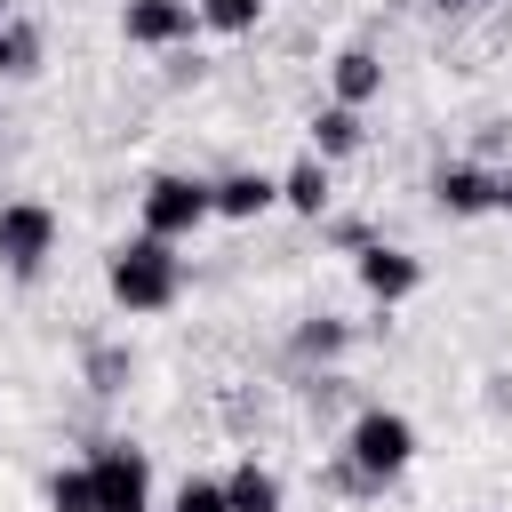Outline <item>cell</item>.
<instances>
[{
  "label": "cell",
  "mask_w": 512,
  "mask_h": 512,
  "mask_svg": "<svg viewBox=\"0 0 512 512\" xmlns=\"http://www.w3.org/2000/svg\"><path fill=\"white\" fill-rule=\"evenodd\" d=\"M48 512H96V472L88 464H56L48 472Z\"/></svg>",
  "instance_id": "cell-14"
},
{
  "label": "cell",
  "mask_w": 512,
  "mask_h": 512,
  "mask_svg": "<svg viewBox=\"0 0 512 512\" xmlns=\"http://www.w3.org/2000/svg\"><path fill=\"white\" fill-rule=\"evenodd\" d=\"M272 208H280V176H264V168L216 176V216H224V224H256V216H272Z\"/></svg>",
  "instance_id": "cell-10"
},
{
  "label": "cell",
  "mask_w": 512,
  "mask_h": 512,
  "mask_svg": "<svg viewBox=\"0 0 512 512\" xmlns=\"http://www.w3.org/2000/svg\"><path fill=\"white\" fill-rule=\"evenodd\" d=\"M120 376H128V352H112V344L88 352V384H96V392H120Z\"/></svg>",
  "instance_id": "cell-18"
},
{
  "label": "cell",
  "mask_w": 512,
  "mask_h": 512,
  "mask_svg": "<svg viewBox=\"0 0 512 512\" xmlns=\"http://www.w3.org/2000/svg\"><path fill=\"white\" fill-rule=\"evenodd\" d=\"M168 512H232V496H224V480H208V472H192L176 496H168Z\"/></svg>",
  "instance_id": "cell-17"
},
{
  "label": "cell",
  "mask_w": 512,
  "mask_h": 512,
  "mask_svg": "<svg viewBox=\"0 0 512 512\" xmlns=\"http://www.w3.org/2000/svg\"><path fill=\"white\" fill-rule=\"evenodd\" d=\"M376 96H384V56H376V48H336V56H328V104L368 112Z\"/></svg>",
  "instance_id": "cell-9"
},
{
  "label": "cell",
  "mask_w": 512,
  "mask_h": 512,
  "mask_svg": "<svg viewBox=\"0 0 512 512\" xmlns=\"http://www.w3.org/2000/svg\"><path fill=\"white\" fill-rule=\"evenodd\" d=\"M440 8H456V16H480V8H496V0H440Z\"/></svg>",
  "instance_id": "cell-22"
},
{
  "label": "cell",
  "mask_w": 512,
  "mask_h": 512,
  "mask_svg": "<svg viewBox=\"0 0 512 512\" xmlns=\"http://www.w3.org/2000/svg\"><path fill=\"white\" fill-rule=\"evenodd\" d=\"M0 24H8V0H0Z\"/></svg>",
  "instance_id": "cell-23"
},
{
  "label": "cell",
  "mask_w": 512,
  "mask_h": 512,
  "mask_svg": "<svg viewBox=\"0 0 512 512\" xmlns=\"http://www.w3.org/2000/svg\"><path fill=\"white\" fill-rule=\"evenodd\" d=\"M104 296L128 312V320H152L184 296V256L176 240H152V232H128L112 256H104Z\"/></svg>",
  "instance_id": "cell-1"
},
{
  "label": "cell",
  "mask_w": 512,
  "mask_h": 512,
  "mask_svg": "<svg viewBox=\"0 0 512 512\" xmlns=\"http://www.w3.org/2000/svg\"><path fill=\"white\" fill-rule=\"evenodd\" d=\"M56 256V208L48 200H8L0 208V272L8 280H40Z\"/></svg>",
  "instance_id": "cell-4"
},
{
  "label": "cell",
  "mask_w": 512,
  "mask_h": 512,
  "mask_svg": "<svg viewBox=\"0 0 512 512\" xmlns=\"http://www.w3.org/2000/svg\"><path fill=\"white\" fill-rule=\"evenodd\" d=\"M192 32H200V0H120L128 48H184Z\"/></svg>",
  "instance_id": "cell-7"
},
{
  "label": "cell",
  "mask_w": 512,
  "mask_h": 512,
  "mask_svg": "<svg viewBox=\"0 0 512 512\" xmlns=\"http://www.w3.org/2000/svg\"><path fill=\"white\" fill-rule=\"evenodd\" d=\"M352 280H360V296L368 304H408L416 288H424V256H408V248H392V240H368L360 256H352Z\"/></svg>",
  "instance_id": "cell-6"
},
{
  "label": "cell",
  "mask_w": 512,
  "mask_h": 512,
  "mask_svg": "<svg viewBox=\"0 0 512 512\" xmlns=\"http://www.w3.org/2000/svg\"><path fill=\"white\" fill-rule=\"evenodd\" d=\"M432 200H440V216H488V208H496V168H480V160H440V168H432Z\"/></svg>",
  "instance_id": "cell-8"
},
{
  "label": "cell",
  "mask_w": 512,
  "mask_h": 512,
  "mask_svg": "<svg viewBox=\"0 0 512 512\" xmlns=\"http://www.w3.org/2000/svg\"><path fill=\"white\" fill-rule=\"evenodd\" d=\"M368 488H384V480H400L408 464H416V424L400 416V408H360L352 424H344V448H336Z\"/></svg>",
  "instance_id": "cell-3"
},
{
  "label": "cell",
  "mask_w": 512,
  "mask_h": 512,
  "mask_svg": "<svg viewBox=\"0 0 512 512\" xmlns=\"http://www.w3.org/2000/svg\"><path fill=\"white\" fill-rule=\"evenodd\" d=\"M96 472V512H152V456L128 448V440H104L88 456Z\"/></svg>",
  "instance_id": "cell-5"
},
{
  "label": "cell",
  "mask_w": 512,
  "mask_h": 512,
  "mask_svg": "<svg viewBox=\"0 0 512 512\" xmlns=\"http://www.w3.org/2000/svg\"><path fill=\"white\" fill-rule=\"evenodd\" d=\"M136 232H152V240H192L208 216H216V176H184V168H160V176H144V192H136Z\"/></svg>",
  "instance_id": "cell-2"
},
{
  "label": "cell",
  "mask_w": 512,
  "mask_h": 512,
  "mask_svg": "<svg viewBox=\"0 0 512 512\" xmlns=\"http://www.w3.org/2000/svg\"><path fill=\"white\" fill-rule=\"evenodd\" d=\"M360 136H368V128H360V112H352V104H320V112H312V152H320L328 168H336V160H352V152H360Z\"/></svg>",
  "instance_id": "cell-13"
},
{
  "label": "cell",
  "mask_w": 512,
  "mask_h": 512,
  "mask_svg": "<svg viewBox=\"0 0 512 512\" xmlns=\"http://www.w3.org/2000/svg\"><path fill=\"white\" fill-rule=\"evenodd\" d=\"M496 208L512 216V168H496Z\"/></svg>",
  "instance_id": "cell-21"
},
{
  "label": "cell",
  "mask_w": 512,
  "mask_h": 512,
  "mask_svg": "<svg viewBox=\"0 0 512 512\" xmlns=\"http://www.w3.org/2000/svg\"><path fill=\"white\" fill-rule=\"evenodd\" d=\"M344 344H352V328L320 312V320H304V328H296V344H288V352H296V360H344Z\"/></svg>",
  "instance_id": "cell-15"
},
{
  "label": "cell",
  "mask_w": 512,
  "mask_h": 512,
  "mask_svg": "<svg viewBox=\"0 0 512 512\" xmlns=\"http://www.w3.org/2000/svg\"><path fill=\"white\" fill-rule=\"evenodd\" d=\"M328 240H336V248H352V256H360V248H368V224H352V216H344V224H328Z\"/></svg>",
  "instance_id": "cell-20"
},
{
  "label": "cell",
  "mask_w": 512,
  "mask_h": 512,
  "mask_svg": "<svg viewBox=\"0 0 512 512\" xmlns=\"http://www.w3.org/2000/svg\"><path fill=\"white\" fill-rule=\"evenodd\" d=\"M256 24H264V0H200V32L240 40V32H256Z\"/></svg>",
  "instance_id": "cell-16"
},
{
  "label": "cell",
  "mask_w": 512,
  "mask_h": 512,
  "mask_svg": "<svg viewBox=\"0 0 512 512\" xmlns=\"http://www.w3.org/2000/svg\"><path fill=\"white\" fill-rule=\"evenodd\" d=\"M224 496H232V512H288L280 472H272V464H256V456H240V464L224 472Z\"/></svg>",
  "instance_id": "cell-12"
},
{
  "label": "cell",
  "mask_w": 512,
  "mask_h": 512,
  "mask_svg": "<svg viewBox=\"0 0 512 512\" xmlns=\"http://www.w3.org/2000/svg\"><path fill=\"white\" fill-rule=\"evenodd\" d=\"M328 200H336V176H328V160L320 152H304V160H288L280 168V208H296V216H328Z\"/></svg>",
  "instance_id": "cell-11"
},
{
  "label": "cell",
  "mask_w": 512,
  "mask_h": 512,
  "mask_svg": "<svg viewBox=\"0 0 512 512\" xmlns=\"http://www.w3.org/2000/svg\"><path fill=\"white\" fill-rule=\"evenodd\" d=\"M24 72V32H16V16L0 24V80H16Z\"/></svg>",
  "instance_id": "cell-19"
}]
</instances>
